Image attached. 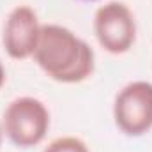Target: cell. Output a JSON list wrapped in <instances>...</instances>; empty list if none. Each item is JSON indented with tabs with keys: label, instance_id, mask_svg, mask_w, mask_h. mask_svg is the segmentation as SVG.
<instances>
[{
	"label": "cell",
	"instance_id": "cell-1",
	"mask_svg": "<svg viewBox=\"0 0 152 152\" xmlns=\"http://www.w3.org/2000/svg\"><path fill=\"white\" fill-rule=\"evenodd\" d=\"M34 62L58 83H80L94 73L96 55L90 44L57 23L41 27Z\"/></svg>",
	"mask_w": 152,
	"mask_h": 152
},
{
	"label": "cell",
	"instance_id": "cell-8",
	"mask_svg": "<svg viewBox=\"0 0 152 152\" xmlns=\"http://www.w3.org/2000/svg\"><path fill=\"white\" fill-rule=\"evenodd\" d=\"M2 134H4V127H2V122H0V145H2Z\"/></svg>",
	"mask_w": 152,
	"mask_h": 152
},
{
	"label": "cell",
	"instance_id": "cell-5",
	"mask_svg": "<svg viewBox=\"0 0 152 152\" xmlns=\"http://www.w3.org/2000/svg\"><path fill=\"white\" fill-rule=\"evenodd\" d=\"M37 12L30 5H16L5 18L2 44L5 53L14 60H25L34 57L41 34Z\"/></svg>",
	"mask_w": 152,
	"mask_h": 152
},
{
	"label": "cell",
	"instance_id": "cell-4",
	"mask_svg": "<svg viewBox=\"0 0 152 152\" xmlns=\"http://www.w3.org/2000/svg\"><path fill=\"white\" fill-rule=\"evenodd\" d=\"M136 20L133 11L118 0L106 2L94 14V34L101 48L112 55L127 53L136 42Z\"/></svg>",
	"mask_w": 152,
	"mask_h": 152
},
{
	"label": "cell",
	"instance_id": "cell-9",
	"mask_svg": "<svg viewBox=\"0 0 152 152\" xmlns=\"http://www.w3.org/2000/svg\"><path fill=\"white\" fill-rule=\"evenodd\" d=\"M83 2H97V0H83Z\"/></svg>",
	"mask_w": 152,
	"mask_h": 152
},
{
	"label": "cell",
	"instance_id": "cell-6",
	"mask_svg": "<svg viewBox=\"0 0 152 152\" xmlns=\"http://www.w3.org/2000/svg\"><path fill=\"white\" fill-rule=\"evenodd\" d=\"M42 152H90L88 145L76 136H60L50 142Z\"/></svg>",
	"mask_w": 152,
	"mask_h": 152
},
{
	"label": "cell",
	"instance_id": "cell-3",
	"mask_svg": "<svg viewBox=\"0 0 152 152\" xmlns=\"http://www.w3.org/2000/svg\"><path fill=\"white\" fill-rule=\"evenodd\" d=\"M113 120L126 136H143L152 129V83L136 80L124 85L113 101Z\"/></svg>",
	"mask_w": 152,
	"mask_h": 152
},
{
	"label": "cell",
	"instance_id": "cell-7",
	"mask_svg": "<svg viewBox=\"0 0 152 152\" xmlns=\"http://www.w3.org/2000/svg\"><path fill=\"white\" fill-rule=\"evenodd\" d=\"M4 83H5V69H4V64L0 60V88L4 87Z\"/></svg>",
	"mask_w": 152,
	"mask_h": 152
},
{
	"label": "cell",
	"instance_id": "cell-2",
	"mask_svg": "<svg viewBox=\"0 0 152 152\" xmlns=\"http://www.w3.org/2000/svg\"><path fill=\"white\" fill-rule=\"evenodd\" d=\"M5 136L20 149H32L46 138L50 129V112L46 104L32 96L12 99L2 117Z\"/></svg>",
	"mask_w": 152,
	"mask_h": 152
}]
</instances>
